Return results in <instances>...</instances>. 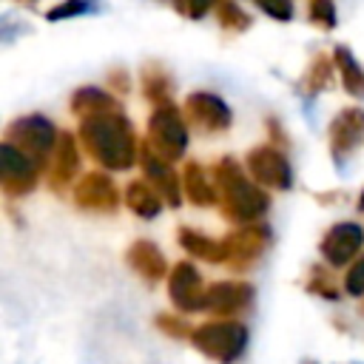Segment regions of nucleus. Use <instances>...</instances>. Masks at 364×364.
<instances>
[{"instance_id": "nucleus-1", "label": "nucleus", "mask_w": 364, "mask_h": 364, "mask_svg": "<svg viewBox=\"0 0 364 364\" xmlns=\"http://www.w3.org/2000/svg\"><path fill=\"white\" fill-rule=\"evenodd\" d=\"M80 142L108 171H128L139 162V142L122 108L80 119Z\"/></svg>"}, {"instance_id": "nucleus-2", "label": "nucleus", "mask_w": 364, "mask_h": 364, "mask_svg": "<svg viewBox=\"0 0 364 364\" xmlns=\"http://www.w3.org/2000/svg\"><path fill=\"white\" fill-rule=\"evenodd\" d=\"M213 182H216V191H219L222 213L230 222L253 225L256 219H262L267 213L270 196L262 191L259 182H253V179L245 176V171L239 168V162L233 156H222L216 162Z\"/></svg>"}, {"instance_id": "nucleus-3", "label": "nucleus", "mask_w": 364, "mask_h": 364, "mask_svg": "<svg viewBox=\"0 0 364 364\" xmlns=\"http://www.w3.org/2000/svg\"><path fill=\"white\" fill-rule=\"evenodd\" d=\"M191 341L202 355H208L219 364H233L247 347V327L236 318L205 321V324L193 327Z\"/></svg>"}, {"instance_id": "nucleus-4", "label": "nucleus", "mask_w": 364, "mask_h": 364, "mask_svg": "<svg viewBox=\"0 0 364 364\" xmlns=\"http://www.w3.org/2000/svg\"><path fill=\"white\" fill-rule=\"evenodd\" d=\"M145 145L168 159V162H176L182 159L185 148H188V125H185V117L182 111L171 102V105H156L148 117V139Z\"/></svg>"}, {"instance_id": "nucleus-5", "label": "nucleus", "mask_w": 364, "mask_h": 364, "mask_svg": "<svg viewBox=\"0 0 364 364\" xmlns=\"http://www.w3.org/2000/svg\"><path fill=\"white\" fill-rule=\"evenodd\" d=\"M57 136L60 134L51 125V119L40 117V114H28V117L14 119L6 128V139L3 142H11L17 151H23L40 168H48L51 154H54V145H57Z\"/></svg>"}, {"instance_id": "nucleus-6", "label": "nucleus", "mask_w": 364, "mask_h": 364, "mask_svg": "<svg viewBox=\"0 0 364 364\" xmlns=\"http://www.w3.org/2000/svg\"><path fill=\"white\" fill-rule=\"evenodd\" d=\"M270 239L273 236H270V228L267 225H262V222L242 225L239 230H233V233H228L222 239L225 242V253H228L225 264L233 267V270H245V267L256 264L264 256Z\"/></svg>"}, {"instance_id": "nucleus-7", "label": "nucleus", "mask_w": 364, "mask_h": 364, "mask_svg": "<svg viewBox=\"0 0 364 364\" xmlns=\"http://www.w3.org/2000/svg\"><path fill=\"white\" fill-rule=\"evenodd\" d=\"M247 171H250V179L259 182L262 188L287 191L293 185L290 159L276 145H256V148H250L247 151Z\"/></svg>"}, {"instance_id": "nucleus-8", "label": "nucleus", "mask_w": 364, "mask_h": 364, "mask_svg": "<svg viewBox=\"0 0 364 364\" xmlns=\"http://www.w3.org/2000/svg\"><path fill=\"white\" fill-rule=\"evenodd\" d=\"M40 165L17 151L11 142L0 145V185L9 196H26L37 188Z\"/></svg>"}, {"instance_id": "nucleus-9", "label": "nucleus", "mask_w": 364, "mask_h": 364, "mask_svg": "<svg viewBox=\"0 0 364 364\" xmlns=\"http://www.w3.org/2000/svg\"><path fill=\"white\" fill-rule=\"evenodd\" d=\"M205 284L199 270L191 262H176L168 273V296L179 313H196L205 310Z\"/></svg>"}, {"instance_id": "nucleus-10", "label": "nucleus", "mask_w": 364, "mask_h": 364, "mask_svg": "<svg viewBox=\"0 0 364 364\" xmlns=\"http://www.w3.org/2000/svg\"><path fill=\"white\" fill-rule=\"evenodd\" d=\"M185 117L196 128H202L208 134L228 131L230 128V119H233L228 102L222 97L210 94V91H193V94H188L185 97Z\"/></svg>"}, {"instance_id": "nucleus-11", "label": "nucleus", "mask_w": 364, "mask_h": 364, "mask_svg": "<svg viewBox=\"0 0 364 364\" xmlns=\"http://www.w3.org/2000/svg\"><path fill=\"white\" fill-rule=\"evenodd\" d=\"M74 202L82 210H94V213H114L119 205V191L114 185V179L102 171H91L85 173L77 185H74Z\"/></svg>"}, {"instance_id": "nucleus-12", "label": "nucleus", "mask_w": 364, "mask_h": 364, "mask_svg": "<svg viewBox=\"0 0 364 364\" xmlns=\"http://www.w3.org/2000/svg\"><path fill=\"white\" fill-rule=\"evenodd\" d=\"M253 299V287L247 282H213L205 290V310L219 318L239 316Z\"/></svg>"}, {"instance_id": "nucleus-13", "label": "nucleus", "mask_w": 364, "mask_h": 364, "mask_svg": "<svg viewBox=\"0 0 364 364\" xmlns=\"http://www.w3.org/2000/svg\"><path fill=\"white\" fill-rule=\"evenodd\" d=\"M361 245H364V228L355 225V222H338V225H333L324 233V239H321V256L333 267H341L350 259H355V253L361 250Z\"/></svg>"}, {"instance_id": "nucleus-14", "label": "nucleus", "mask_w": 364, "mask_h": 364, "mask_svg": "<svg viewBox=\"0 0 364 364\" xmlns=\"http://www.w3.org/2000/svg\"><path fill=\"white\" fill-rule=\"evenodd\" d=\"M364 142V108H341L330 122V154L350 156Z\"/></svg>"}, {"instance_id": "nucleus-15", "label": "nucleus", "mask_w": 364, "mask_h": 364, "mask_svg": "<svg viewBox=\"0 0 364 364\" xmlns=\"http://www.w3.org/2000/svg\"><path fill=\"white\" fill-rule=\"evenodd\" d=\"M139 165H142V171H145V179L159 191V196H162L171 208H176V205L182 202V179L173 173L171 162L162 159V156H156V154L142 142V145H139Z\"/></svg>"}, {"instance_id": "nucleus-16", "label": "nucleus", "mask_w": 364, "mask_h": 364, "mask_svg": "<svg viewBox=\"0 0 364 364\" xmlns=\"http://www.w3.org/2000/svg\"><path fill=\"white\" fill-rule=\"evenodd\" d=\"M80 171V151H77V139L74 134L63 131L57 136V145H54V154H51V162H48V185L54 191H63Z\"/></svg>"}, {"instance_id": "nucleus-17", "label": "nucleus", "mask_w": 364, "mask_h": 364, "mask_svg": "<svg viewBox=\"0 0 364 364\" xmlns=\"http://www.w3.org/2000/svg\"><path fill=\"white\" fill-rule=\"evenodd\" d=\"M125 259H128L131 270L139 273L145 282H159V279L168 276V262H165L162 250H159L154 242H148V239H136V242L128 247Z\"/></svg>"}, {"instance_id": "nucleus-18", "label": "nucleus", "mask_w": 364, "mask_h": 364, "mask_svg": "<svg viewBox=\"0 0 364 364\" xmlns=\"http://www.w3.org/2000/svg\"><path fill=\"white\" fill-rule=\"evenodd\" d=\"M182 191L185 196L196 205V208H210L219 202V191L216 182L208 176V171L199 162H188L182 171Z\"/></svg>"}, {"instance_id": "nucleus-19", "label": "nucleus", "mask_w": 364, "mask_h": 364, "mask_svg": "<svg viewBox=\"0 0 364 364\" xmlns=\"http://www.w3.org/2000/svg\"><path fill=\"white\" fill-rule=\"evenodd\" d=\"M162 196H159V191L148 182V179H134V182H128V188H125V205L131 208V213H136L139 219H154V216H159V210H162Z\"/></svg>"}, {"instance_id": "nucleus-20", "label": "nucleus", "mask_w": 364, "mask_h": 364, "mask_svg": "<svg viewBox=\"0 0 364 364\" xmlns=\"http://www.w3.org/2000/svg\"><path fill=\"white\" fill-rule=\"evenodd\" d=\"M117 108H119L117 97L108 94V91H102V88H94V85H82L71 97V111L80 119L94 117V114H105V111H117Z\"/></svg>"}, {"instance_id": "nucleus-21", "label": "nucleus", "mask_w": 364, "mask_h": 364, "mask_svg": "<svg viewBox=\"0 0 364 364\" xmlns=\"http://www.w3.org/2000/svg\"><path fill=\"white\" fill-rule=\"evenodd\" d=\"M139 85H142V94L148 102L156 105H171V91H173V82L168 77V71L159 65V63H145L142 71H139Z\"/></svg>"}, {"instance_id": "nucleus-22", "label": "nucleus", "mask_w": 364, "mask_h": 364, "mask_svg": "<svg viewBox=\"0 0 364 364\" xmlns=\"http://www.w3.org/2000/svg\"><path fill=\"white\" fill-rule=\"evenodd\" d=\"M176 239H179V245H182L191 256L205 259V262H210V264H219V262L228 259V253H225V242H222V239L202 236V233H196L193 228H179Z\"/></svg>"}, {"instance_id": "nucleus-23", "label": "nucleus", "mask_w": 364, "mask_h": 364, "mask_svg": "<svg viewBox=\"0 0 364 364\" xmlns=\"http://www.w3.org/2000/svg\"><path fill=\"white\" fill-rule=\"evenodd\" d=\"M333 63H336V71L341 77L344 91L353 94V97H364V68L355 60V54L350 51V46H336L333 48Z\"/></svg>"}, {"instance_id": "nucleus-24", "label": "nucleus", "mask_w": 364, "mask_h": 364, "mask_svg": "<svg viewBox=\"0 0 364 364\" xmlns=\"http://www.w3.org/2000/svg\"><path fill=\"white\" fill-rule=\"evenodd\" d=\"M333 68H336V63H333L327 54H316V57L310 60L307 71H304L301 80H299L301 94H304V97H316V94L327 91L330 82H333Z\"/></svg>"}, {"instance_id": "nucleus-25", "label": "nucleus", "mask_w": 364, "mask_h": 364, "mask_svg": "<svg viewBox=\"0 0 364 364\" xmlns=\"http://www.w3.org/2000/svg\"><path fill=\"white\" fill-rule=\"evenodd\" d=\"M213 14H216L219 26H222L228 34H242V31H247L250 23H253L250 14H247L236 0H216Z\"/></svg>"}, {"instance_id": "nucleus-26", "label": "nucleus", "mask_w": 364, "mask_h": 364, "mask_svg": "<svg viewBox=\"0 0 364 364\" xmlns=\"http://www.w3.org/2000/svg\"><path fill=\"white\" fill-rule=\"evenodd\" d=\"M307 17L316 28L321 31H333L336 23H338V14H336V3L333 0H307Z\"/></svg>"}, {"instance_id": "nucleus-27", "label": "nucleus", "mask_w": 364, "mask_h": 364, "mask_svg": "<svg viewBox=\"0 0 364 364\" xmlns=\"http://www.w3.org/2000/svg\"><path fill=\"white\" fill-rule=\"evenodd\" d=\"M97 3L94 0H63L57 3L54 9L46 11V20L48 23H60V20H71V17H80V14H88Z\"/></svg>"}, {"instance_id": "nucleus-28", "label": "nucleus", "mask_w": 364, "mask_h": 364, "mask_svg": "<svg viewBox=\"0 0 364 364\" xmlns=\"http://www.w3.org/2000/svg\"><path fill=\"white\" fill-rule=\"evenodd\" d=\"M307 290L310 293H318L324 299H338V284H336V279H333V273L327 267H313L310 270Z\"/></svg>"}, {"instance_id": "nucleus-29", "label": "nucleus", "mask_w": 364, "mask_h": 364, "mask_svg": "<svg viewBox=\"0 0 364 364\" xmlns=\"http://www.w3.org/2000/svg\"><path fill=\"white\" fill-rule=\"evenodd\" d=\"M267 17L279 20V23H287L293 20V0H253Z\"/></svg>"}, {"instance_id": "nucleus-30", "label": "nucleus", "mask_w": 364, "mask_h": 364, "mask_svg": "<svg viewBox=\"0 0 364 364\" xmlns=\"http://www.w3.org/2000/svg\"><path fill=\"white\" fill-rule=\"evenodd\" d=\"M173 3V9L179 11V14H185V17H191V20H202L213 6H216V0H171Z\"/></svg>"}, {"instance_id": "nucleus-31", "label": "nucleus", "mask_w": 364, "mask_h": 364, "mask_svg": "<svg viewBox=\"0 0 364 364\" xmlns=\"http://www.w3.org/2000/svg\"><path fill=\"white\" fill-rule=\"evenodd\" d=\"M156 327H159L162 333L173 336V338H185V336L193 333L185 318H176V316H168V313H159V316H156Z\"/></svg>"}, {"instance_id": "nucleus-32", "label": "nucleus", "mask_w": 364, "mask_h": 364, "mask_svg": "<svg viewBox=\"0 0 364 364\" xmlns=\"http://www.w3.org/2000/svg\"><path fill=\"white\" fill-rule=\"evenodd\" d=\"M344 290L350 296H364V256L350 264V270L344 276Z\"/></svg>"}, {"instance_id": "nucleus-33", "label": "nucleus", "mask_w": 364, "mask_h": 364, "mask_svg": "<svg viewBox=\"0 0 364 364\" xmlns=\"http://www.w3.org/2000/svg\"><path fill=\"white\" fill-rule=\"evenodd\" d=\"M108 85L117 91V94H128L131 91V80H128V71L125 68H114L108 74Z\"/></svg>"}, {"instance_id": "nucleus-34", "label": "nucleus", "mask_w": 364, "mask_h": 364, "mask_svg": "<svg viewBox=\"0 0 364 364\" xmlns=\"http://www.w3.org/2000/svg\"><path fill=\"white\" fill-rule=\"evenodd\" d=\"M358 210H364V191H361V196H358Z\"/></svg>"}, {"instance_id": "nucleus-35", "label": "nucleus", "mask_w": 364, "mask_h": 364, "mask_svg": "<svg viewBox=\"0 0 364 364\" xmlns=\"http://www.w3.org/2000/svg\"><path fill=\"white\" fill-rule=\"evenodd\" d=\"M17 3H28V6H31V3H37V0H17Z\"/></svg>"}]
</instances>
